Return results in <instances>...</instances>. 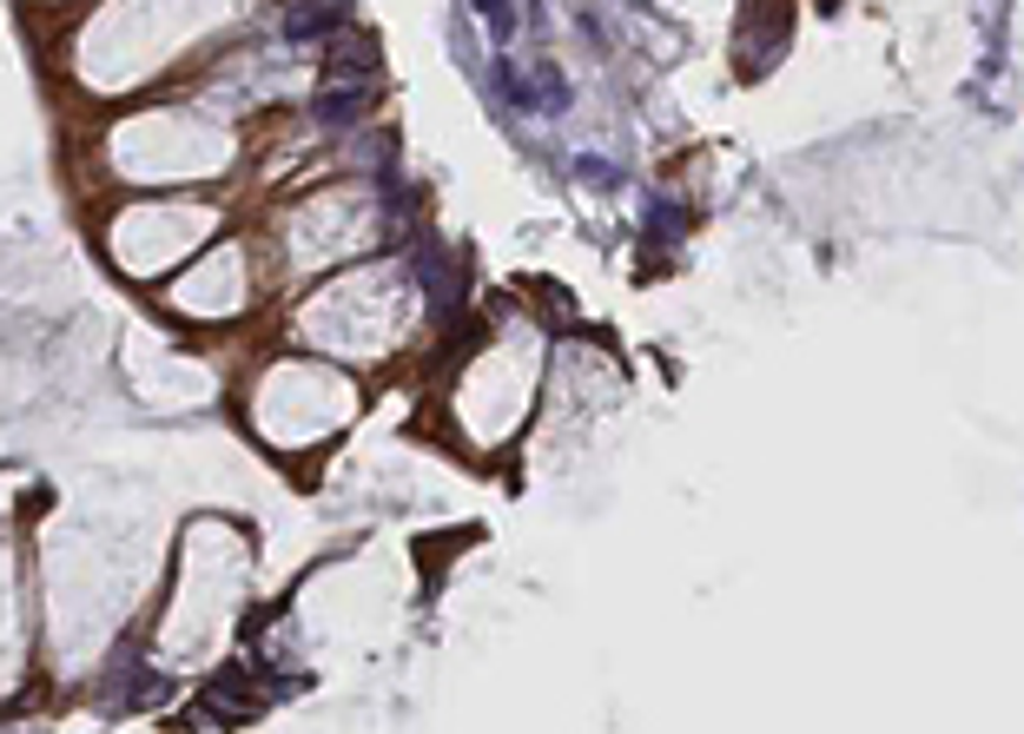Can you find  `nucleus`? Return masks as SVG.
<instances>
[{"instance_id":"obj_1","label":"nucleus","mask_w":1024,"mask_h":734,"mask_svg":"<svg viewBox=\"0 0 1024 734\" xmlns=\"http://www.w3.org/2000/svg\"><path fill=\"white\" fill-rule=\"evenodd\" d=\"M251 682H259V669H225V675H212V688H205V701H212V714L225 721V727H238V721H251L265 708V695H251Z\"/></svg>"},{"instance_id":"obj_2","label":"nucleus","mask_w":1024,"mask_h":734,"mask_svg":"<svg viewBox=\"0 0 1024 734\" xmlns=\"http://www.w3.org/2000/svg\"><path fill=\"white\" fill-rule=\"evenodd\" d=\"M509 100H516V113H562V107H569V87H562L555 66H536V73H516V66H509Z\"/></svg>"},{"instance_id":"obj_3","label":"nucleus","mask_w":1024,"mask_h":734,"mask_svg":"<svg viewBox=\"0 0 1024 734\" xmlns=\"http://www.w3.org/2000/svg\"><path fill=\"white\" fill-rule=\"evenodd\" d=\"M364 107H371V94L358 87V79H330V87L311 100L317 126H358V120H364Z\"/></svg>"},{"instance_id":"obj_4","label":"nucleus","mask_w":1024,"mask_h":734,"mask_svg":"<svg viewBox=\"0 0 1024 734\" xmlns=\"http://www.w3.org/2000/svg\"><path fill=\"white\" fill-rule=\"evenodd\" d=\"M337 21H345V14H337V0H298L291 21H285V34H291V40H324Z\"/></svg>"},{"instance_id":"obj_5","label":"nucleus","mask_w":1024,"mask_h":734,"mask_svg":"<svg viewBox=\"0 0 1024 734\" xmlns=\"http://www.w3.org/2000/svg\"><path fill=\"white\" fill-rule=\"evenodd\" d=\"M358 73H371V47L364 40H337L330 47V79H358Z\"/></svg>"},{"instance_id":"obj_6","label":"nucleus","mask_w":1024,"mask_h":734,"mask_svg":"<svg viewBox=\"0 0 1024 734\" xmlns=\"http://www.w3.org/2000/svg\"><path fill=\"white\" fill-rule=\"evenodd\" d=\"M476 14L496 27V40H509V0H476Z\"/></svg>"}]
</instances>
